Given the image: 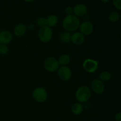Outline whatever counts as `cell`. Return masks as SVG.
<instances>
[{
	"instance_id": "1",
	"label": "cell",
	"mask_w": 121,
	"mask_h": 121,
	"mask_svg": "<svg viewBox=\"0 0 121 121\" xmlns=\"http://www.w3.org/2000/svg\"><path fill=\"white\" fill-rule=\"evenodd\" d=\"M80 20L74 15H67L63 21V27L67 31H74L80 26Z\"/></svg>"
},
{
	"instance_id": "2",
	"label": "cell",
	"mask_w": 121,
	"mask_h": 121,
	"mask_svg": "<svg viewBox=\"0 0 121 121\" xmlns=\"http://www.w3.org/2000/svg\"><path fill=\"white\" fill-rule=\"evenodd\" d=\"M91 96V89L87 86H81L76 92V98L79 103H85L88 101Z\"/></svg>"
},
{
	"instance_id": "3",
	"label": "cell",
	"mask_w": 121,
	"mask_h": 121,
	"mask_svg": "<svg viewBox=\"0 0 121 121\" xmlns=\"http://www.w3.org/2000/svg\"><path fill=\"white\" fill-rule=\"evenodd\" d=\"M39 40L43 43H47L50 41L53 36V31L50 27L48 26H44L41 27L38 33Z\"/></svg>"
},
{
	"instance_id": "4",
	"label": "cell",
	"mask_w": 121,
	"mask_h": 121,
	"mask_svg": "<svg viewBox=\"0 0 121 121\" xmlns=\"http://www.w3.org/2000/svg\"><path fill=\"white\" fill-rule=\"evenodd\" d=\"M44 67L48 72H54L59 69V63L54 57H48L44 61Z\"/></svg>"
},
{
	"instance_id": "5",
	"label": "cell",
	"mask_w": 121,
	"mask_h": 121,
	"mask_svg": "<svg viewBox=\"0 0 121 121\" xmlns=\"http://www.w3.org/2000/svg\"><path fill=\"white\" fill-rule=\"evenodd\" d=\"M33 96L37 102L43 103L47 100V92L44 87H39L34 90Z\"/></svg>"
},
{
	"instance_id": "6",
	"label": "cell",
	"mask_w": 121,
	"mask_h": 121,
	"mask_svg": "<svg viewBox=\"0 0 121 121\" xmlns=\"http://www.w3.org/2000/svg\"><path fill=\"white\" fill-rule=\"evenodd\" d=\"M83 67L88 73H94L98 68V61L91 59H87L83 61Z\"/></svg>"
},
{
	"instance_id": "7",
	"label": "cell",
	"mask_w": 121,
	"mask_h": 121,
	"mask_svg": "<svg viewBox=\"0 0 121 121\" xmlns=\"http://www.w3.org/2000/svg\"><path fill=\"white\" fill-rule=\"evenodd\" d=\"M79 29H80V33L83 35H91L93 31V26L89 21H85L82 22L79 26Z\"/></svg>"
},
{
	"instance_id": "8",
	"label": "cell",
	"mask_w": 121,
	"mask_h": 121,
	"mask_svg": "<svg viewBox=\"0 0 121 121\" xmlns=\"http://www.w3.org/2000/svg\"><path fill=\"white\" fill-rule=\"evenodd\" d=\"M58 76L62 80H68L72 76V71L67 66H61L58 69Z\"/></svg>"
},
{
	"instance_id": "9",
	"label": "cell",
	"mask_w": 121,
	"mask_h": 121,
	"mask_svg": "<svg viewBox=\"0 0 121 121\" xmlns=\"http://www.w3.org/2000/svg\"><path fill=\"white\" fill-rule=\"evenodd\" d=\"M91 87L93 92L97 94H102L105 91L104 83L99 79H95L92 82Z\"/></svg>"
},
{
	"instance_id": "10",
	"label": "cell",
	"mask_w": 121,
	"mask_h": 121,
	"mask_svg": "<svg viewBox=\"0 0 121 121\" xmlns=\"http://www.w3.org/2000/svg\"><path fill=\"white\" fill-rule=\"evenodd\" d=\"M87 12V7L83 4H78L73 8V13L75 16L82 17L85 15Z\"/></svg>"
},
{
	"instance_id": "11",
	"label": "cell",
	"mask_w": 121,
	"mask_h": 121,
	"mask_svg": "<svg viewBox=\"0 0 121 121\" xmlns=\"http://www.w3.org/2000/svg\"><path fill=\"white\" fill-rule=\"evenodd\" d=\"M13 39V35L8 31H2L0 33V43L1 44H8Z\"/></svg>"
},
{
	"instance_id": "12",
	"label": "cell",
	"mask_w": 121,
	"mask_h": 121,
	"mask_svg": "<svg viewBox=\"0 0 121 121\" xmlns=\"http://www.w3.org/2000/svg\"><path fill=\"white\" fill-rule=\"evenodd\" d=\"M74 44L77 45L82 44L85 41V36L79 32H76L71 35V40Z\"/></svg>"
},
{
	"instance_id": "13",
	"label": "cell",
	"mask_w": 121,
	"mask_h": 121,
	"mask_svg": "<svg viewBox=\"0 0 121 121\" xmlns=\"http://www.w3.org/2000/svg\"><path fill=\"white\" fill-rule=\"evenodd\" d=\"M27 31V27L24 24H19L17 25L14 29V33L17 37H21L24 35Z\"/></svg>"
},
{
	"instance_id": "14",
	"label": "cell",
	"mask_w": 121,
	"mask_h": 121,
	"mask_svg": "<svg viewBox=\"0 0 121 121\" xmlns=\"http://www.w3.org/2000/svg\"><path fill=\"white\" fill-rule=\"evenodd\" d=\"M59 40L62 43H69L71 40V34L67 31L61 32L59 34Z\"/></svg>"
},
{
	"instance_id": "15",
	"label": "cell",
	"mask_w": 121,
	"mask_h": 121,
	"mask_svg": "<svg viewBox=\"0 0 121 121\" xmlns=\"http://www.w3.org/2000/svg\"><path fill=\"white\" fill-rule=\"evenodd\" d=\"M83 106L80 103H76L73 104L72 106V113L76 115H79L83 111Z\"/></svg>"
},
{
	"instance_id": "16",
	"label": "cell",
	"mask_w": 121,
	"mask_h": 121,
	"mask_svg": "<svg viewBox=\"0 0 121 121\" xmlns=\"http://www.w3.org/2000/svg\"><path fill=\"white\" fill-rule=\"evenodd\" d=\"M58 22V17L56 15L54 14L49 15L48 17L46 18V23L47 26L48 27H54L57 24Z\"/></svg>"
},
{
	"instance_id": "17",
	"label": "cell",
	"mask_w": 121,
	"mask_h": 121,
	"mask_svg": "<svg viewBox=\"0 0 121 121\" xmlns=\"http://www.w3.org/2000/svg\"><path fill=\"white\" fill-rule=\"evenodd\" d=\"M70 60V58L68 54H64L59 57L58 62H59V65H62L63 66H65L69 63Z\"/></svg>"
},
{
	"instance_id": "18",
	"label": "cell",
	"mask_w": 121,
	"mask_h": 121,
	"mask_svg": "<svg viewBox=\"0 0 121 121\" xmlns=\"http://www.w3.org/2000/svg\"><path fill=\"white\" fill-rule=\"evenodd\" d=\"M108 18L109 20L111 22H117L118 21H119V18H120L119 13H118V12L115 11H112L111 13H110L109 14Z\"/></svg>"
},
{
	"instance_id": "19",
	"label": "cell",
	"mask_w": 121,
	"mask_h": 121,
	"mask_svg": "<svg viewBox=\"0 0 121 121\" xmlns=\"http://www.w3.org/2000/svg\"><path fill=\"white\" fill-rule=\"evenodd\" d=\"M99 80L102 81H109L111 78V74L108 71H104V72H102L99 76Z\"/></svg>"
},
{
	"instance_id": "20",
	"label": "cell",
	"mask_w": 121,
	"mask_h": 121,
	"mask_svg": "<svg viewBox=\"0 0 121 121\" xmlns=\"http://www.w3.org/2000/svg\"><path fill=\"white\" fill-rule=\"evenodd\" d=\"M36 24L37 25L38 27H43L44 26H47V23H46V18L43 17H41L38 18L36 20Z\"/></svg>"
},
{
	"instance_id": "21",
	"label": "cell",
	"mask_w": 121,
	"mask_h": 121,
	"mask_svg": "<svg viewBox=\"0 0 121 121\" xmlns=\"http://www.w3.org/2000/svg\"><path fill=\"white\" fill-rule=\"evenodd\" d=\"M8 52V48L7 45L0 44V54L5 55Z\"/></svg>"
},
{
	"instance_id": "22",
	"label": "cell",
	"mask_w": 121,
	"mask_h": 121,
	"mask_svg": "<svg viewBox=\"0 0 121 121\" xmlns=\"http://www.w3.org/2000/svg\"><path fill=\"white\" fill-rule=\"evenodd\" d=\"M113 5L114 7H115L118 10H121V0H114L113 1Z\"/></svg>"
},
{
	"instance_id": "23",
	"label": "cell",
	"mask_w": 121,
	"mask_h": 121,
	"mask_svg": "<svg viewBox=\"0 0 121 121\" xmlns=\"http://www.w3.org/2000/svg\"><path fill=\"white\" fill-rule=\"evenodd\" d=\"M65 13L67 14V15H72V14L73 13V8L71 7H66L65 9Z\"/></svg>"
},
{
	"instance_id": "24",
	"label": "cell",
	"mask_w": 121,
	"mask_h": 121,
	"mask_svg": "<svg viewBox=\"0 0 121 121\" xmlns=\"http://www.w3.org/2000/svg\"><path fill=\"white\" fill-rule=\"evenodd\" d=\"M115 121H121V113L120 112H118V113L115 115Z\"/></svg>"
},
{
	"instance_id": "25",
	"label": "cell",
	"mask_w": 121,
	"mask_h": 121,
	"mask_svg": "<svg viewBox=\"0 0 121 121\" xmlns=\"http://www.w3.org/2000/svg\"><path fill=\"white\" fill-rule=\"evenodd\" d=\"M34 27H35V26H34V24H29L28 25V26H27V28H28L29 30L32 31V30H34Z\"/></svg>"
},
{
	"instance_id": "26",
	"label": "cell",
	"mask_w": 121,
	"mask_h": 121,
	"mask_svg": "<svg viewBox=\"0 0 121 121\" xmlns=\"http://www.w3.org/2000/svg\"><path fill=\"white\" fill-rule=\"evenodd\" d=\"M102 2H109V1H102Z\"/></svg>"
},
{
	"instance_id": "27",
	"label": "cell",
	"mask_w": 121,
	"mask_h": 121,
	"mask_svg": "<svg viewBox=\"0 0 121 121\" xmlns=\"http://www.w3.org/2000/svg\"><path fill=\"white\" fill-rule=\"evenodd\" d=\"M0 44H1V43H0Z\"/></svg>"
}]
</instances>
